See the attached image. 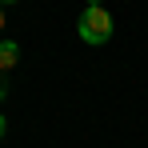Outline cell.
<instances>
[{"label":"cell","instance_id":"obj_1","mask_svg":"<svg viewBox=\"0 0 148 148\" xmlns=\"http://www.w3.org/2000/svg\"><path fill=\"white\" fill-rule=\"evenodd\" d=\"M76 32H80L84 44H108V36H112V12L108 8H84Z\"/></svg>","mask_w":148,"mask_h":148},{"label":"cell","instance_id":"obj_2","mask_svg":"<svg viewBox=\"0 0 148 148\" xmlns=\"http://www.w3.org/2000/svg\"><path fill=\"white\" fill-rule=\"evenodd\" d=\"M16 60H20V48H16L12 40H0V72H12Z\"/></svg>","mask_w":148,"mask_h":148},{"label":"cell","instance_id":"obj_3","mask_svg":"<svg viewBox=\"0 0 148 148\" xmlns=\"http://www.w3.org/2000/svg\"><path fill=\"white\" fill-rule=\"evenodd\" d=\"M4 132H8V120H4V112H0V140H4Z\"/></svg>","mask_w":148,"mask_h":148},{"label":"cell","instance_id":"obj_4","mask_svg":"<svg viewBox=\"0 0 148 148\" xmlns=\"http://www.w3.org/2000/svg\"><path fill=\"white\" fill-rule=\"evenodd\" d=\"M0 28H4V8H0Z\"/></svg>","mask_w":148,"mask_h":148},{"label":"cell","instance_id":"obj_5","mask_svg":"<svg viewBox=\"0 0 148 148\" xmlns=\"http://www.w3.org/2000/svg\"><path fill=\"white\" fill-rule=\"evenodd\" d=\"M0 76H4V72H0ZM0 100H4V84H0Z\"/></svg>","mask_w":148,"mask_h":148},{"label":"cell","instance_id":"obj_6","mask_svg":"<svg viewBox=\"0 0 148 148\" xmlns=\"http://www.w3.org/2000/svg\"><path fill=\"white\" fill-rule=\"evenodd\" d=\"M0 4H16V0H0Z\"/></svg>","mask_w":148,"mask_h":148}]
</instances>
